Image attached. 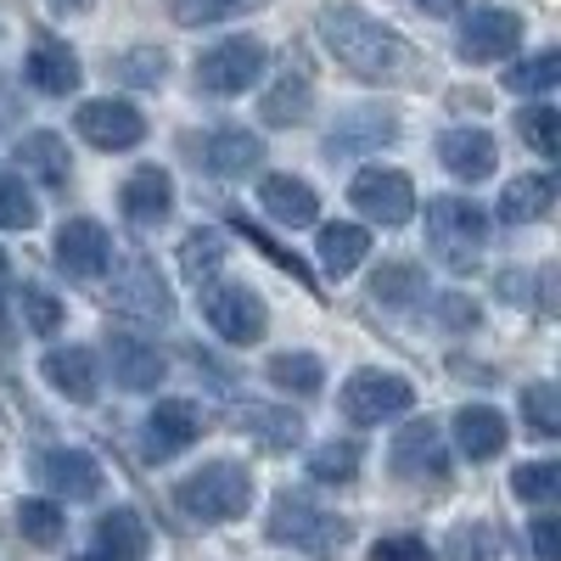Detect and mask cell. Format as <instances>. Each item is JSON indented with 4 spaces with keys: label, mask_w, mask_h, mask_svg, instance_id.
Here are the masks:
<instances>
[{
    "label": "cell",
    "mask_w": 561,
    "mask_h": 561,
    "mask_svg": "<svg viewBox=\"0 0 561 561\" xmlns=\"http://www.w3.org/2000/svg\"><path fill=\"white\" fill-rule=\"evenodd\" d=\"M320 39H325V51H332L343 68H354L370 84H399V79L415 73V51H410V45L388 23L359 12V7H325L320 12Z\"/></svg>",
    "instance_id": "6da1fadb"
},
{
    "label": "cell",
    "mask_w": 561,
    "mask_h": 561,
    "mask_svg": "<svg viewBox=\"0 0 561 561\" xmlns=\"http://www.w3.org/2000/svg\"><path fill=\"white\" fill-rule=\"evenodd\" d=\"M174 505L192 523H237V517H248V505H253V478H248V466H237V460H208L203 472H192L174 489Z\"/></svg>",
    "instance_id": "7a4b0ae2"
},
{
    "label": "cell",
    "mask_w": 561,
    "mask_h": 561,
    "mask_svg": "<svg viewBox=\"0 0 561 561\" xmlns=\"http://www.w3.org/2000/svg\"><path fill=\"white\" fill-rule=\"evenodd\" d=\"M489 242V214L466 197H427V248L444 270L466 275Z\"/></svg>",
    "instance_id": "3957f363"
},
{
    "label": "cell",
    "mask_w": 561,
    "mask_h": 561,
    "mask_svg": "<svg viewBox=\"0 0 561 561\" xmlns=\"http://www.w3.org/2000/svg\"><path fill=\"white\" fill-rule=\"evenodd\" d=\"M264 534H270V545H293V550L325 561V556H337L348 545L354 528L343 517H332V511H320L314 500H304V494H275Z\"/></svg>",
    "instance_id": "277c9868"
},
{
    "label": "cell",
    "mask_w": 561,
    "mask_h": 561,
    "mask_svg": "<svg viewBox=\"0 0 561 561\" xmlns=\"http://www.w3.org/2000/svg\"><path fill=\"white\" fill-rule=\"evenodd\" d=\"M113 314L124 320H140V325H169L174 320V298L163 287V275L152 259H129L118 275H113V293H107Z\"/></svg>",
    "instance_id": "5b68a950"
},
{
    "label": "cell",
    "mask_w": 561,
    "mask_h": 561,
    "mask_svg": "<svg viewBox=\"0 0 561 561\" xmlns=\"http://www.w3.org/2000/svg\"><path fill=\"white\" fill-rule=\"evenodd\" d=\"M343 415L354 421V427H377V421L388 415H404L415 404V388L404 377H393V370H354V377L343 382Z\"/></svg>",
    "instance_id": "8992f818"
},
{
    "label": "cell",
    "mask_w": 561,
    "mask_h": 561,
    "mask_svg": "<svg viewBox=\"0 0 561 561\" xmlns=\"http://www.w3.org/2000/svg\"><path fill=\"white\" fill-rule=\"evenodd\" d=\"M264 73V45L259 39H219L214 51L197 57V84L208 96H242Z\"/></svg>",
    "instance_id": "52a82bcc"
},
{
    "label": "cell",
    "mask_w": 561,
    "mask_h": 561,
    "mask_svg": "<svg viewBox=\"0 0 561 561\" xmlns=\"http://www.w3.org/2000/svg\"><path fill=\"white\" fill-rule=\"evenodd\" d=\"M348 203L365 214V219H377V225H404L410 214H415V185H410V174H399V169H359L354 180H348Z\"/></svg>",
    "instance_id": "ba28073f"
},
{
    "label": "cell",
    "mask_w": 561,
    "mask_h": 561,
    "mask_svg": "<svg viewBox=\"0 0 561 561\" xmlns=\"http://www.w3.org/2000/svg\"><path fill=\"white\" fill-rule=\"evenodd\" d=\"M203 320L214 325V332L225 337V343H237V348H248V343H259L264 337V325H270V309H264V298L259 293H248V287H214L208 298H203Z\"/></svg>",
    "instance_id": "9c48e42d"
},
{
    "label": "cell",
    "mask_w": 561,
    "mask_h": 561,
    "mask_svg": "<svg viewBox=\"0 0 561 561\" xmlns=\"http://www.w3.org/2000/svg\"><path fill=\"white\" fill-rule=\"evenodd\" d=\"M523 45V18L505 7H478L460 23V57L466 62H505Z\"/></svg>",
    "instance_id": "30bf717a"
},
{
    "label": "cell",
    "mask_w": 561,
    "mask_h": 561,
    "mask_svg": "<svg viewBox=\"0 0 561 561\" xmlns=\"http://www.w3.org/2000/svg\"><path fill=\"white\" fill-rule=\"evenodd\" d=\"M393 472L404 483H444L449 478V449H444V433L433 427V421L399 427V438H393Z\"/></svg>",
    "instance_id": "8fae6325"
},
{
    "label": "cell",
    "mask_w": 561,
    "mask_h": 561,
    "mask_svg": "<svg viewBox=\"0 0 561 561\" xmlns=\"http://www.w3.org/2000/svg\"><path fill=\"white\" fill-rule=\"evenodd\" d=\"M203 438V410L192 399H158V410L147 415V460H169L180 449H192Z\"/></svg>",
    "instance_id": "7c38bea8"
},
{
    "label": "cell",
    "mask_w": 561,
    "mask_h": 561,
    "mask_svg": "<svg viewBox=\"0 0 561 561\" xmlns=\"http://www.w3.org/2000/svg\"><path fill=\"white\" fill-rule=\"evenodd\" d=\"M79 135L102 152H129L147 135V118H140L129 102H84L79 107Z\"/></svg>",
    "instance_id": "4fadbf2b"
},
{
    "label": "cell",
    "mask_w": 561,
    "mask_h": 561,
    "mask_svg": "<svg viewBox=\"0 0 561 561\" xmlns=\"http://www.w3.org/2000/svg\"><path fill=\"white\" fill-rule=\"evenodd\" d=\"M57 264H62L68 275H79V280L102 275V270L113 264V237H107L96 219H68V225L57 230Z\"/></svg>",
    "instance_id": "5bb4252c"
},
{
    "label": "cell",
    "mask_w": 561,
    "mask_h": 561,
    "mask_svg": "<svg viewBox=\"0 0 561 561\" xmlns=\"http://www.w3.org/2000/svg\"><path fill=\"white\" fill-rule=\"evenodd\" d=\"M438 158H444V169H449L455 180H466V185L489 180V174H494V163H500L494 135H489V129H472V124L444 129V135H438Z\"/></svg>",
    "instance_id": "9a60e30c"
},
{
    "label": "cell",
    "mask_w": 561,
    "mask_h": 561,
    "mask_svg": "<svg viewBox=\"0 0 561 561\" xmlns=\"http://www.w3.org/2000/svg\"><path fill=\"white\" fill-rule=\"evenodd\" d=\"M118 203H124V219H129V225H163V219L174 214V180H169V169H158V163L135 169V174L124 180Z\"/></svg>",
    "instance_id": "2e32d148"
},
{
    "label": "cell",
    "mask_w": 561,
    "mask_h": 561,
    "mask_svg": "<svg viewBox=\"0 0 561 561\" xmlns=\"http://www.w3.org/2000/svg\"><path fill=\"white\" fill-rule=\"evenodd\" d=\"M39 478H45V489H57L68 500H96L102 494V466L90 460L84 449H45L39 455Z\"/></svg>",
    "instance_id": "e0dca14e"
},
{
    "label": "cell",
    "mask_w": 561,
    "mask_h": 561,
    "mask_svg": "<svg viewBox=\"0 0 561 561\" xmlns=\"http://www.w3.org/2000/svg\"><path fill=\"white\" fill-rule=\"evenodd\" d=\"M399 135V118L393 113H382V107H354V113H343V124L325 135V152H332V163L337 158H354V152H370V147H382V140H393Z\"/></svg>",
    "instance_id": "ac0fdd59"
},
{
    "label": "cell",
    "mask_w": 561,
    "mask_h": 561,
    "mask_svg": "<svg viewBox=\"0 0 561 561\" xmlns=\"http://www.w3.org/2000/svg\"><path fill=\"white\" fill-rule=\"evenodd\" d=\"M197 163L208 174H219V180H242V174H253L264 163V140L248 135V129H214L203 140V158Z\"/></svg>",
    "instance_id": "d6986e66"
},
{
    "label": "cell",
    "mask_w": 561,
    "mask_h": 561,
    "mask_svg": "<svg viewBox=\"0 0 561 561\" xmlns=\"http://www.w3.org/2000/svg\"><path fill=\"white\" fill-rule=\"evenodd\" d=\"M39 377L51 382L62 399H73V404H90V399H96L102 370H96V354H90V348H51V354L39 359Z\"/></svg>",
    "instance_id": "ffe728a7"
},
{
    "label": "cell",
    "mask_w": 561,
    "mask_h": 561,
    "mask_svg": "<svg viewBox=\"0 0 561 561\" xmlns=\"http://www.w3.org/2000/svg\"><path fill=\"white\" fill-rule=\"evenodd\" d=\"M259 203H264V214H270L275 225H293V230L314 225V214H320L314 185H309V180H298V174H264Z\"/></svg>",
    "instance_id": "44dd1931"
},
{
    "label": "cell",
    "mask_w": 561,
    "mask_h": 561,
    "mask_svg": "<svg viewBox=\"0 0 561 561\" xmlns=\"http://www.w3.org/2000/svg\"><path fill=\"white\" fill-rule=\"evenodd\" d=\"M107 359H113V382L129 393H152L169 370V359L140 337H107Z\"/></svg>",
    "instance_id": "7402d4cb"
},
{
    "label": "cell",
    "mask_w": 561,
    "mask_h": 561,
    "mask_svg": "<svg viewBox=\"0 0 561 561\" xmlns=\"http://www.w3.org/2000/svg\"><path fill=\"white\" fill-rule=\"evenodd\" d=\"M147 550H152V534L140 523V511L118 505L96 523V556L102 561H147Z\"/></svg>",
    "instance_id": "603a6c76"
},
{
    "label": "cell",
    "mask_w": 561,
    "mask_h": 561,
    "mask_svg": "<svg viewBox=\"0 0 561 561\" xmlns=\"http://www.w3.org/2000/svg\"><path fill=\"white\" fill-rule=\"evenodd\" d=\"M23 73H28L34 90H45V96H68V90H79V57L68 51L62 39H34Z\"/></svg>",
    "instance_id": "cb8c5ba5"
},
{
    "label": "cell",
    "mask_w": 561,
    "mask_h": 561,
    "mask_svg": "<svg viewBox=\"0 0 561 561\" xmlns=\"http://www.w3.org/2000/svg\"><path fill=\"white\" fill-rule=\"evenodd\" d=\"M455 438H460V455H466V460H494V455L505 449L511 427H505V415H500V410H489V404H466V410L455 415Z\"/></svg>",
    "instance_id": "d4e9b609"
},
{
    "label": "cell",
    "mask_w": 561,
    "mask_h": 561,
    "mask_svg": "<svg viewBox=\"0 0 561 561\" xmlns=\"http://www.w3.org/2000/svg\"><path fill=\"white\" fill-rule=\"evenodd\" d=\"M309 102H314V84H309L304 68H293V73H280V79L264 90L259 118H264L270 129H287V124H304V118H309Z\"/></svg>",
    "instance_id": "484cf974"
},
{
    "label": "cell",
    "mask_w": 561,
    "mask_h": 561,
    "mask_svg": "<svg viewBox=\"0 0 561 561\" xmlns=\"http://www.w3.org/2000/svg\"><path fill=\"white\" fill-rule=\"evenodd\" d=\"M550 203H556V180L550 174H517L505 185V197H500V219L505 225H534V219L550 214Z\"/></svg>",
    "instance_id": "4316f807"
},
{
    "label": "cell",
    "mask_w": 561,
    "mask_h": 561,
    "mask_svg": "<svg viewBox=\"0 0 561 561\" xmlns=\"http://www.w3.org/2000/svg\"><path fill=\"white\" fill-rule=\"evenodd\" d=\"M18 158H23V169L34 174V180H45L57 192V185H68V147H62V135H51V129H34V135H23L18 140Z\"/></svg>",
    "instance_id": "83f0119b"
},
{
    "label": "cell",
    "mask_w": 561,
    "mask_h": 561,
    "mask_svg": "<svg viewBox=\"0 0 561 561\" xmlns=\"http://www.w3.org/2000/svg\"><path fill=\"white\" fill-rule=\"evenodd\" d=\"M365 253H370V237H365V225H325L320 230V264H325V275H354L359 264H365Z\"/></svg>",
    "instance_id": "f1b7e54d"
},
{
    "label": "cell",
    "mask_w": 561,
    "mask_h": 561,
    "mask_svg": "<svg viewBox=\"0 0 561 561\" xmlns=\"http://www.w3.org/2000/svg\"><path fill=\"white\" fill-rule=\"evenodd\" d=\"M242 433L259 438L264 449H293L304 438V421L293 410H275V404H248L242 410Z\"/></svg>",
    "instance_id": "f546056e"
},
{
    "label": "cell",
    "mask_w": 561,
    "mask_h": 561,
    "mask_svg": "<svg viewBox=\"0 0 561 561\" xmlns=\"http://www.w3.org/2000/svg\"><path fill=\"white\" fill-rule=\"evenodd\" d=\"M370 298L388 304V309H410L427 298V275H421L415 264H382L377 275H370Z\"/></svg>",
    "instance_id": "4dcf8cb0"
},
{
    "label": "cell",
    "mask_w": 561,
    "mask_h": 561,
    "mask_svg": "<svg viewBox=\"0 0 561 561\" xmlns=\"http://www.w3.org/2000/svg\"><path fill=\"white\" fill-rule=\"evenodd\" d=\"M264 377H270L275 388L309 399V393H320V382H325V365H320L314 354H275V359L264 365Z\"/></svg>",
    "instance_id": "1f68e13d"
},
{
    "label": "cell",
    "mask_w": 561,
    "mask_h": 561,
    "mask_svg": "<svg viewBox=\"0 0 561 561\" xmlns=\"http://www.w3.org/2000/svg\"><path fill=\"white\" fill-rule=\"evenodd\" d=\"M359 460H365V449H359L354 438H325V444L309 455V478H314V483H354Z\"/></svg>",
    "instance_id": "d6a6232c"
},
{
    "label": "cell",
    "mask_w": 561,
    "mask_h": 561,
    "mask_svg": "<svg viewBox=\"0 0 561 561\" xmlns=\"http://www.w3.org/2000/svg\"><path fill=\"white\" fill-rule=\"evenodd\" d=\"M18 534L28 539V545H62V534H68V517H62V505H51V500H23L18 505Z\"/></svg>",
    "instance_id": "836d02e7"
},
{
    "label": "cell",
    "mask_w": 561,
    "mask_h": 561,
    "mask_svg": "<svg viewBox=\"0 0 561 561\" xmlns=\"http://www.w3.org/2000/svg\"><path fill=\"white\" fill-rule=\"evenodd\" d=\"M264 7V0H169V18L180 28H208V23H225V18H242Z\"/></svg>",
    "instance_id": "e575fe53"
},
{
    "label": "cell",
    "mask_w": 561,
    "mask_h": 561,
    "mask_svg": "<svg viewBox=\"0 0 561 561\" xmlns=\"http://www.w3.org/2000/svg\"><path fill=\"white\" fill-rule=\"evenodd\" d=\"M511 494L528 500V505L556 500V494H561V466H556V460H528V466H517V472H511Z\"/></svg>",
    "instance_id": "d590c367"
},
{
    "label": "cell",
    "mask_w": 561,
    "mask_h": 561,
    "mask_svg": "<svg viewBox=\"0 0 561 561\" xmlns=\"http://www.w3.org/2000/svg\"><path fill=\"white\" fill-rule=\"evenodd\" d=\"M39 203L23 185V174H0V230H34Z\"/></svg>",
    "instance_id": "8d00e7d4"
},
{
    "label": "cell",
    "mask_w": 561,
    "mask_h": 561,
    "mask_svg": "<svg viewBox=\"0 0 561 561\" xmlns=\"http://www.w3.org/2000/svg\"><path fill=\"white\" fill-rule=\"evenodd\" d=\"M219 264H225V237H219V230H192V237L180 242V270L192 280L214 275Z\"/></svg>",
    "instance_id": "74e56055"
},
{
    "label": "cell",
    "mask_w": 561,
    "mask_h": 561,
    "mask_svg": "<svg viewBox=\"0 0 561 561\" xmlns=\"http://www.w3.org/2000/svg\"><path fill=\"white\" fill-rule=\"evenodd\" d=\"M556 79H561V57L556 51H539L534 62L505 68V90H511V96H539V90H550Z\"/></svg>",
    "instance_id": "f35d334b"
},
{
    "label": "cell",
    "mask_w": 561,
    "mask_h": 561,
    "mask_svg": "<svg viewBox=\"0 0 561 561\" xmlns=\"http://www.w3.org/2000/svg\"><path fill=\"white\" fill-rule=\"evenodd\" d=\"M163 73H169V57L158 51V45H135V51L118 57V79L135 84V90H158Z\"/></svg>",
    "instance_id": "ab89813d"
},
{
    "label": "cell",
    "mask_w": 561,
    "mask_h": 561,
    "mask_svg": "<svg viewBox=\"0 0 561 561\" xmlns=\"http://www.w3.org/2000/svg\"><path fill=\"white\" fill-rule=\"evenodd\" d=\"M517 129H523V140H528L539 158H556L561 152V113L556 107H528L517 118Z\"/></svg>",
    "instance_id": "60d3db41"
},
{
    "label": "cell",
    "mask_w": 561,
    "mask_h": 561,
    "mask_svg": "<svg viewBox=\"0 0 561 561\" xmlns=\"http://www.w3.org/2000/svg\"><path fill=\"white\" fill-rule=\"evenodd\" d=\"M523 410H528L534 438H556V433H561V393H556L550 382H534V388L523 393Z\"/></svg>",
    "instance_id": "b9f144b4"
},
{
    "label": "cell",
    "mask_w": 561,
    "mask_h": 561,
    "mask_svg": "<svg viewBox=\"0 0 561 561\" xmlns=\"http://www.w3.org/2000/svg\"><path fill=\"white\" fill-rule=\"evenodd\" d=\"M230 225H237V230H242V237H248V242H253V248H259V253H264L270 264H280V270H287V275H298L304 287L314 293V275L304 270V259H298V253H287V248H280V242H270V237H264L259 225H248V214H230Z\"/></svg>",
    "instance_id": "7bdbcfd3"
},
{
    "label": "cell",
    "mask_w": 561,
    "mask_h": 561,
    "mask_svg": "<svg viewBox=\"0 0 561 561\" xmlns=\"http://www.w3.org/2000/svg\"><path fill=\"white\" fill-rule=\"evenodd\" d=\"M18 304H23V320L34 325V337H51L57 325H62V304L45 293V287H23L18 293Z\"/></svg>",
    "instance_id": "ee69618b"
},
{
    "label": "cell",
    "mask_w": 561,
    "mask_h": 561,
    "mask_svg": "<svg viewBox=\"0 0 561 561\" xmlns=\"http://www.w3.org/2000/svg\"><path fill=\"white\" fill-rule=\"evenodd\" d=\"M489 556H494L489 528H455V539H449V561H489Z\"/></svg>",
    "instance_id": "f6af8a7d"
},
{
    "label": "cell",
    "mask_w": 561,
    "mask_h": 561,
    "mask_svg": "<svg viewBox=\"0 0 561 561\" xmlns=\"http://www.w3.org/2000/svg\"><path fill=\"white\" fill-rule=\"evenodd\" d=\"M370 561H433V550L415 534H393V539H382L377 550H370Z\"/></svg>",
    "instance_id": "bcb514c9"
},
{
    "label": "cell",
    "mask_w": 561,
    "mask_h": 561,
    "mask_svg": "<svg viewBox=\"0 0 561 561\" xmlns=\"http://www.w3.org/2000/svg\"><path fill=\"white\" fill-rule=\"evenodd\" d=\"M534 556L539 561H561V523L556 517H539L534 523Z\"/></svg>",
    "instance_id": "7dc6e473"
},
{
    "label": "cell",
    "mask_w": 561,
    "mask_h": 561,
    "mask_svg": "<svg viewBox=\"0 0 561 561\" xmlns=\"http://www.w3.org/2000/svg\"><path fill=\"white\" fill-rule=\"evenodd\" d=\"M415 7L427 12V18H455V12L466 7V0H415Z\"/></svg>",
    "instance_id": "c3c4849f"
},
{
    "label": "cell",
    "mask_w": 561,
    "mask_h": 561,
    "mask_svg": "<svg viewBox=\"0 0 561 561\" xmlns=\"http://www.w3.org/2000/svg\"><path fill=\"white\" fill-rule=\"evenodd\" d=\"M90 0H51V12H84Z\"/></svg>",
    "instance_id": "681fc988"
},
{
    "label": "cell",
    "mask_w": 561,
    "mask_h": 561,
    "mask_svg": "<svg viewBox=\"0 0 561 561\" xmlns=\"http://www.w3.org/2000/svg\"><path fill=\"white\" fill-rule=\"evenodd\" d=\"M79 561H102V556H79Z\"/></svg>",
    "instance_id": "f907efd6"
}]
</instances>
